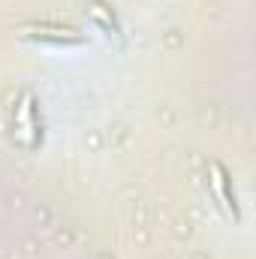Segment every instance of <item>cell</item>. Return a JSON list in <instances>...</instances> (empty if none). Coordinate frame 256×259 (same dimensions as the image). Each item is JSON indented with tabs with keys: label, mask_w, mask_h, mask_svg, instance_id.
Instances as JSON below:
<instances>
[{
	"label": "cell",
	"mask_w": 256,
	"mask_h": 259,
	"mask_svg": "<svg viewBox=\"0 0 256 259\" xmlns=\"http://www.w3.org/2000/svg\"><path fill=\"white\" fill-rule=\"evenodd\" d=\"M217 172H220V187H223V199H226V205L232 208V214H238V205H235V190H232V181H229V175L217 166Z\"/></svg>",
	"instance_id": "obj_1"
}]
</instances>
